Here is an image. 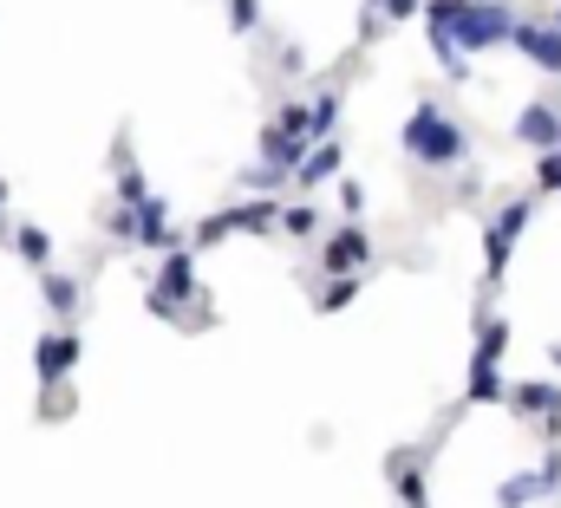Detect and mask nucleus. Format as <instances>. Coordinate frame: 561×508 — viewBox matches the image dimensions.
<instances>
[{
    "label": "nucleus",
    "instance_id": "obj_1",
    "mask_svg": "<svg viewBox=\"0 0 561 508\" xmlns=\"http://www.w3.org/2000/svg\"><path fill=\"white\" fill-rule=\"evenodd\" d=\"M399 150H405L419 170H463L470 150H477V137H470L463 118H450L437 99H419L412 118H405V130H399Z\"/></svg>",
    "mask_w": 561,
    "mask_h": 508
},
{
    "label": "nucleus",
    "instance_id": "obj_2",
    "mask_svg": "<svg viewBox=\"0 0 561 508\" xmlns=\"http://www.w3.org/2000/svg\"><path fill=\"white\" fill-rule=\"evenodd\" d=\"M516 26H523V13H516L510 0H463L457 53H496V46H516Z\"/></svg>",
    "mask_w": 561,
    "mask_h": 508
},
{
    "label": "nucleus",
    "instance_id": "obj_3",
    "mask_svg": "<svg viewBox=\"0 0 561 508\" xmlns=\"http://www.w3.org/2000/svg\"><path fill=\"white\" fill-rule=\"evenodd\" d=\"M536 222V196H516V203H503L490 222H483V293L503 280V267H510V254L523 242V229Z\"/></svg>",
    "mask_w": 561,
    "mask_h": 508
},
{
    "label": "nucleus",
    "instance_id": "obj_4",
    "mask_svg": "<svg viewBox=\"0 0 561 508\" xmlns=\"http://www.w3.org/2000/svg\"><path fill=\"white\" fill-rule=\"evenodd\" d=\"M79 359H85L79 326H46V333L33 339V372H39V384H46V391L72 379V372H79Z\"/></svg>",
    "mask_w": 561,
    "mask_h": 508
},
{
    "label": "nucleus",
    "instance_id": "obj_5",
    "mask_svg": "<svg viewBox=\"0 0 561 508\" xmlns=\"http://www.w3.org/2000/svg\"><path fill=\"white\" fill-rule=\"evenodd\" d=\"M150 293H163V300H176L183 313H196L209 293H203V280H196V249H176L157 261V274H150Z\"/></svg>",
    "mask_w": 561,
    "mask_h": 508
},
{
    "label": "nucleus",
    "instance_id": "obj_6",
    "mask_svg": "<svg viewBox=\"0 0 561 508\" xmlns=\"http://www.w3.org/2000/svg\"><path fill=\"white\" fill-rule=\"evenodd\" d=\"M516 53H523L542 79H561V26H556V13H523V26H516Z\"/></svg>",
    "mask_w": 561,
    "mask_h": 508
},
{
    "label": "nucleus",
    "instance_id": "obj_7",
    "mask_svg": "<svg viewBox=\"0 0 561 508\" xmlns=\"http://www.w3.org/2000/svg\"><path fill=\"white\" fill-rule=\"evenodd\" d=\"M373 261H379V249H373V235H366L359 222L327 229V242H320V267H327V274H366Z\"/></svg>",
    "mask_w": 561,
    "mask_h": 508
},
{
    "label": "nucleus",
    "instance_id": "obj_8",
    "mask_svg": "<svg viewBox=\"0 0 561 508\" xmlns=\"http://www.w3.org/2000/svg\"><path fill=\"white\" fill-rule=\"evenodd\" d=\"M556 489H561V450H549L542 470H523V476H510L496 489V508H529V503H542V496H556Z\"/></svg>",
    "mask_w": 561,
    "mask_h": 508
},
{
    "label": "nucleus",
    "instance_id": "obj_9",
    "mask_svg": "<svg viewBox=\"0 0 561 508\" xmlns=\"http://www.w3.org/2000/svg\"><path fill=\"white\" fill-rule=\"evenodd\" d=\"M510 137L523 143V150H561V105H549V99H536V105H523L516 112V125H510Z\"/></svg>",
    "mask_w": 561,
    "mask_h": 508
},
{
    "label": "nucleus",
    "instance_id": "obj_10",
    "mask_svg": "<svg viewBox=\"0 0 561 508\" xmlns=\"http://www.w3.org/2000/svg\"><path fill=\"white\" fill-rule=\"evenodd\" d=\"M39 300H46V313H53L59 326H79V313H85V280H79V274H59V267H39Z\"/></svg>",
    "mask_w": 561,
    "mask_h": 508
},
{
    "label": "nucleus",
    "instance_id": "obj_11",
    "mask_svg": "<svg viewBox=\"0 0 561 508\" xmlns=\"http://www.w3.org/2000/svg\"><path fill=\"white\" fill-rule=\"evenodd\" d=\"M340 170H346V143H340V137H333V143H313V150H307V163L294 170V189H300V196H313V189H327V183H346Z\"/></svg>",
    "mask_w": 561,
    "mask_h": 508
},
{
    "label": "nucleus",
    "instance_id": "obj_12",
    "mask_svg": "<svg viewBox=\"0 0 561 508\" xmlns=\"http://www.w3.org/2000/svg\"><path fill=\"white\" fill-rule=\"evenodd\" d=\"M280 196H249V203H229V235H280Z\"/></svg>",
    "mask_w": 561,
    "mask_h": 508
},
{
    "label": "nucleus",
    "instance_id": "obj_13",
    "mask_svg": "<svg viewBox=\"0 0 561 508\" xmlns=\"http://www.w3.org/2000/svg\"><path fill=\"white\" fill-rule=\"evenodd\" d=\"M463 404H510L503 359H490V353H470V384H463Z\"/></svg>",
    "mask_w": 561,
    "mask_h": 508
},
{
    "label": "nucleus",
    "instance_id": "obj_14",
    "mask_svg": "<svg viewBox=\"0 0 561 508\" xmlns=\"http://www.w3.org/2000/svg\"><path fill=\"white\" fill-rule=\"evenodd\" d=\"M510 411H516V417H561V384L556 379L510 384Z\"/></svg>",
    "mask_w": 561,
    "mask_h": 508
},
{
    "label": "nucleus",
    "instance_id": "obj_15",
    "mask_svg": "<svg viewBox=\"0 0 561 508\" xmlns=\"http://www.w3.org/2000/svg\"><path fill=\"white\" fill-rule=\"evenodd\" d=\"M112 189H118V203L125 209H144L157 189L144 183V170H138V157H131V143H118V163H112Z\"/></svg>",
    "mask_w": 561,
    "mask_h": 508
},
{
    "label": "nucleus",
    "instance_id": "obj_16",
    "mask_svg": "<svg viewBox=\"0 0 561 508\" xmlns=\"http://www.w3.org/2000/svg\"><path fill=\"white\" fill-rule=\"evenodd\" d=\"M280 235H287V242H327V216H320L307 196H294V203L280 209Z\"/></svg>",
    "mask_w": 561,
    "mask_h": 508
},
{
    "label": "nucleus",
    "instance_id": "obj_17",
    "mask_svg": "<svg viewBox=\"0 0 561 508\" xmlns=\"http://www.w3.org/2000/svg\"><path fill=\"white\" fill-rule=\"evenodd\" d=\"M287 183H294V170H280V163H249L236 176V189H249V196H280Z\"/></svg>",
    "mask_w": 561,
    "mask_h": 508
},
{
    "label": "nucleus",
    "instance_id": "obj_18",
    "mask_svg": "<svg viewBox=\"0 0 561 508\" xmlns=\"http://www.w3.org/2000/svg\"><path fill=\"white\" fill-rule=\"evenodd\" d=\"M366 280H373V274H340V280H327V287L313 293V307H320V313H340V307H353V300L366 293Z\"/></svg>",
    "mask_w": 561,
    "mask_h": 508
},
{
    "label": "nucleus",
    "instance_id": "obj_19",
    "mask_svg": "<svg viewBox=\"0 0 561 508\" xmlns=\"http://www.w3.org/2000/svg\"><path fill=\"white\" fill-rule=\"evenodd\" d=\"M105 242H112V249H138L144 242V216L138 209H125V203H118V209H112V216H105Z\"/></svg>",
    "mask_w": 561,
    "mask_h": 508
},
{
    "label": "nucleus",
    "instance_id": "obj_20",
    "mask_svg": "<svg viewBox=\"0 0 561 508\" xmlns=\"http://www.w3.org/2000/svg\"><path fill=\"white\" fill-rule=\"evenodd\" d=\"M340 112H346L340 92H313V143H333L340 137Z\"/></svg>",
    "mask_w": 561,
    "mask_h": 508
},
{
    "label": "nucleus",
    "instance_id": "obj_21",
    "mask_svg": "<svg viewBox=\"0 0 561 508\" xmlns=\"http://www.w3.org/2000/svg\"><path fill=\"white\" fill-rule=\"evenodd\" d=\"M13 254H26L33 267H53V235H46L39 222H20V229H13Z\"/></svg>",
    "mask_w": 561,
    "mask_h": 508
},
{
    "label": "nucleus",
    "instance_id": "obj_22",
    "mask_svg": "<svg viewBox=\"0 0 561 508\" xmlns=\"http://www.w3.org/2000/svg\"><path fill=\"white\" fill-rule=\"evenodd\" d=\"M477 353H490V359H503L510 353V320H477Z\"/></svg>",
    "mask_w": 561,
    "mask_h": 508
},
{
    "label": "nucleus",
    "instance_id": "obj_23",
    "mask_svg": "<svg viewBox=\"0 0 561 508\" xmlns=\"http://www.w3.org/2000/svg\"><path fill=\"white\" fill-rule=\"evenodd\" d=\"M222 13H229V33H262V0H222Z\"/></svg>",
    "mask_w": 561,
    "mask_h": 508
},
{
    "label": "nucleus",
    "instance_id": "obj_24",
    "mask_svg": "<svg viewBox=\"0 0 561 508\" xmlns=\"http://www.w3.org/2000/svg\"><path fill=\"white\" fill-rule=\"evenodd\" d=\"M216 242H229V216L216 209V216H203L196 229H190V249H216Z\"/></svg>",
    "mask_w": 561,
    "mask_h": 508
},
{
    "label": "nucleus",
    "instance_id": "obj_25",
    "mask_svg": "<svg viewBox=\"0 0 561 508\" xmlns=\"http://www.w3.org/2000/svg\"><path fill=\"white\" fill-rule=\"evenodd\" d=\"M536 196H561V150L536 157Z\"/></svg>",
    "mask_w": 561,
    "mask_h": 508
},
{
    "label": "nucleus",
    "instance_id": "obj_26",
    "mask_svg": "<svg viewBox=\"0 0 561 508\" xmlns=\"http://www.w3.org/2000/svg\"><path fill=\"white\" fill-rule=\"evenodd\" d=\"M340 209H346V222H359V216H366V183H359V176H346V183H340Z\"/></svg>",
    "mask_w": 561,
    "mask_h": 508
},
{
    "label": "nucleus",
    "instance_id": "obj_27",
    "mask_svg": "<svg viewBox=\"0 0 561 508\" xmlns=\"http://www.w3.org/2000/svg\"><path fill=\"white\" fill-rule=\"evenodd\" d=\"M379 7H386V20L399 26V20H424V7H431V0H379Z\"/></svg>",
    "mask_w": 561,
    "mask_h": 508
},
{
    "label": "nucleus",
    "instance_id": "obj_28",
    "mask_svg": "<svg viewBox=\"0 0 561 508\" xmlns=\"http://www.w3.org/2000/svg\"><path fill=\"white\" fill-rule=\"evenodd\" d=\"M66 411H72V397H66V384H53L46 404H39V417H66Z\"/></svg>",
    "mask_w": 561,
    "mask_h": 508
},
{
    "label": "nucleus",
    "instance_id": "obj_29",
    "mask_svg": "<svg viewBox=\"0 0 561 508\" xmlns=\"http://www.w3.org/2000/svg\"><path fill=\"white\" fill-rule=\"evenodd\" d=\"M7 196H13V189H7V176H0V222H7Z\"/></svg>",
    "mask_w": 561,
    "mask_h": 508
},
{
    "label": "nucleus",
    "instance_id": "obj_30",
    "mask_svg": "<svg viewBox=\"0 0 561 508\" xmlns=\"http://www.w3.org/2000/svg\"><path fill=\"white\" fill-rule=\"evenodd\" d=\"M549 366H556V372H561V339H556V346H549Z\"/></svg>",
    "mask_w": 561,
    "mask_h": 508
},
{
    "label": "nucleus",
    "instance_id": "obj_31",
    "mask_svg": "<svg viewBox=\"0 0 561 508\" xmlns=\"http://www.w3.org/2000/svg\"><path fill=\"white\" fill-rule=\"evenodd\" d=\"M556 26H561V7H556Z\"/></svg>",
    "mask_w": 561,
    "mask_h": 508
}]
</instances>
